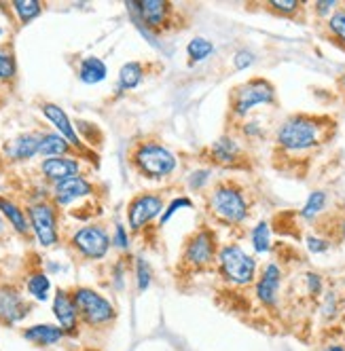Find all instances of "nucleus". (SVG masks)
Returning a JSON list of instances; mask_svg holds the SVG:
<instances>
[{
  "label": "nucleus",
  "instance_id": "f257e3e1",
  "mask_svg": "<svg viewBox=\"0 0 345 351\" xmlns=\"http://www.w3.org/2000/svg\"><path fill=\"white\" fill-rule=\"evenodd\" d=\"M278 144L286 150H307L322 140V123L311 117L297 114L286 119L276 136Z\"/></svg>",
  "mask_w": 345,
  "mask_h": 351
},
{
  "label": "nucleus",
  "instance_id": "f03ea898",
  "mask_svg": "<svg viewBox=\"0 0 345 351\" xmlns=\"http://www.w3.org/2000/svg\"><path fill=\"white\" fill-rule=\"evenodd\" d=\"M220 261V271L231 284L246 286L254 282L257 275V261L246 254L239 245H225L218 254Z\"/></svg>",
  "mask_w": 345,
  "mask_h": 351
},
{
  "label": "nucleus",
  "instance_id": "7ed1b4c3",
  "mask_svg": "<svg viewBox=\"0 0 345 351\" xmlns=\"http://www.w3.org/2000/svg\"><path fill=\"white\" fill-rule=\"evenodd\" d=\"M136 167L149 178H165L176 169V157L161 144H142L134 153Z\"/></svg>",
  "mask_w": 345,
  "mask_h": 351
},
{
  "label": "nucleus",
  "instance_id": "20e7f679",
  "mask_svg": "<svg viewBox=\"0 0 345 351\" xmlns=\"http://www.w3.org/2000/svg\"><path fill=\"white\" fill-rule=\"evenodd\" d=\"M75 305H77V311H79V317L89 324V326H102V324H108L115 319V307L108 303V300L97 294L95 290L91 288H77L75 294Z\"/></svg>",
  "mask_w": 345,
  "mask_h": 351
},
{
  "label": "nucleus",
  "instance_id": "39448f33",
  "mask_svg": "<svg viewBox=\"0 0 345 351\" xmlns=\"http://www.w3.org/2000/svg\"><path fill=\"white\" fill-rule=\"evenodd\" d=\"M276 99V89L267 79H252L235 89L233 112L243 117L261 104H271Z\"/></svg>",
  "mask_w": 345,
  "mask_h": 351
},
{
  "label": "nucleus",
  "instance_id": "423d86ee",
  "mask_svg": "<svg viewBox=\"0 0 345 351\" xmlns=\"http://www.w3.org/2000/svg\"><path fill=\"white\" fill-rule=\"evenodd\" d=\"M212 212L225 222H241L248 216V204L233 186H220L212 195Z\"/></svg>",
  "mask_w": 345,
  "mask_h": 351
},
{
  "label": "nucleus",
  "instance_id": "0eeeda50",
  "mask_svg": "<svg viewBox=\"0 0 345 351\" xmlns=\"http://www.w3.org/2000/svg\"><path fill=\"white\" fill-rule=\"evenodd\" d=\"M72 245L87 258H104L108 247H110V237L102 227H83L75 235H72Z\"/></svg>",
  "mask_w": 345,
  "mask_h": 351
},
{
  "label": "nucleus",
  "instance_id": "6e6552de",
  "mask_svg": "<svg viewBox=\"0 0 345 351\" xmlns=\"http://www.w3.org/2000/svg\"><path fill=\"white\" fill-rule=\"evenodd\" d=\"M30 216V227L34 229L38 241L43 245H53L58 241V222H56V212L49 204H34L28 208Z\"/></svg>",
  "mask_w": 345,
  "mask_h": 351
},
{
  "label": "nucleus",
  "instance_id": "1a4fd4ad",
  "mask_svg": "<svg viewBox=\"0 0 345 351\" xmlns=\"http://www.w3.org/2000/svg\"><path fill=\"white\" fill-rule=\"evenodd\" d=\"M161 210H163V199L159 195H151V193L138 195L128 210V220H130L132 231H140L144 224L151 222Z\"/></svg>",
  "mask_w": 345,
  "mask_h": 351
},
{
  "label": "nucleus",
  "instance_id": "9d476101",
  "mask_svg": "<svg viewBox=\"0 0 345 351\" xmlns=\"http://www.w3.org/2000/svg\"><path fill=\"white\" fill-rule=\"evenodd\" d=\"M28 313H30V305L15 288H11V286L0 288V322L17 324Z\"/></svg>",
  "mask_w": 345,
  "mask_h": 351
},
{
  "label": "nucleus",
  "instance_id": "9b49d317",
  "mask_svg": "<svg viewBox=\"0 0 345 351\" xmlns=\"http://www.w3.org/2000/svg\"><path fill=\"white\" fill-rule=\"evenodd\" d=\"M280 284H282V271L276 263H269L263 273L261 280L257 282V296L265 307H276L280 298Z\"/></svg>",
  "mask_w": 345,
  "mask_h": 351
},
{
  "label": "nucleus",
  "instance_id": "f8f14e48",
  "mask_svg": "<svg viewBox=\"0 0 345 351\" xmlns=\"http://www.w3.org/2000/svg\"><path fill=\"white\" fill-rule=\"evenodd\" d=\"M185 261L193 267H206L214 261V237L210 231L197 233L185 247Z\"/></svg>",
  "mask_w": 345,
  "mask_h": 351
},
{
  "label": "nucleus",
  "instance_id": "ddd939ff",
  "mask_svg": "<svg viewBox=\"0 0 345 351\" xmlns=\"http://www.w3.org/2000/svg\"><path fill=\"white\" fill-rule=\"evenodd\" d=\"M53 313L60 322V328L66 335H72L79 326V311L75 305V298H72L66 290H58L53 298Z\"/></svg>",
  "mask_w": 345,
  "mask_h": 351
},
{
  "label": "nucleus",
  "instance_id": "4468645a",
  "mask_svg": "<svg viewBox=\"0 0 345 351\" xmlns=\"http://www.w3.org/2000/svg\"><path fill=\"white\" fill-rule=\"evenodd\" d=\"M91 193H93V186L85 178H81V176H75V178L62 180L53 189L56 204H60V206H68V204L77 202V199H81V197H87Z\"/></svg>",
  "mask_w": 345,
  "mask_h": 351
},
{
  "label": "nucleus",
  "instance_id": "2eb2a0df",
  "mask_svg": "<svg viewBox=\"0 0 345 351\" xmlns=\"http://www.w3.org/2000/svg\"><path fill=\"white\" fill-rule=\"evenodd\" d=\"M43 173L47 176L49 180H53L56 184L68 178H75L79 176V161L75 159H66V157H51V159H45L40 163Z\"/></svg>",
  "mask_w": 345,
  "mask_h": 351
},
{
  "label": "nucleus",
  "instance_id": "dca6fc26",
  "mask_svg": "<svg viewBox=\"0 0 345 351\" xmlns=\"http://www.w3.org/2000/svg\"><path fill=\"white\" fill-rule=\"evenodd\" d=\"M40 110H43V114H45L49 121H51V123L56 125V130L60 132L62 138H66L72 146H81V140H79V136L75 134V128H72L70 119L66 117V112H64L58 104H43Z\"/></svg>",
  "mask_w": 345,
  "mask_h": 351
},
{
  "label": "nucleus",
  "instance_id": "f3484780",
  "mask_svg": "<svg viewBox=\"0 0 345 351\" xmlns=\"http://www.w3.org/2000/svg\"><path fill=\"white\" fill-rule=\"evenodd\" d=\"M130 9L138 11L140 19L146 23V26L157 28L163 23L165 15H167V3H161V0H142V3H128Z\"/></svg>",
  "mask_w": 345,
  "mask_h": 351
},
{
  "label": "nucleus",
  "instance_id": "a211bd4d",
  "mask_svg": "<svg viewBox=\"0 0 345 351\" xmlns=\"http://www.w3.org/2000/svg\"><path fill=\"white\" fill-rule=\"evenodd\" d=\"M38 146H40V136L23 134L7 146V155L15 161H28L34 155H38Z\"/></svg>",
  "mask_w": 345,
  "mask_h": 351
},
{
  "label": "nucleus",
  "instance_id": "6ab92c4d",
  "mask_svg": "<svg viewBox=\"0 0 345 351\" xmlns=\"http://www.w3.org/2000/svg\"><path fill=\"white\" fill-rule=\"evenodd\" d=\"M64 335L66 332L60 328V326H51V324H36L32 328L23 330V337L36 345H56L62 341Z\"/></svg>",
  "mask_w": 345,
  "mask_h": 351
},
{
  "label": "nucleus",
  "instance_id": "aec40b11",
  "mask_svg": "<svg viewBox=\"0 0 345 351\" xmlns=\"http://www.w3.org/2000/svg\"><path fill=\"white\" fill-rule=\"evenodd\" d=\"M70 153V142L62 138L60 134H43L40 136V146H38V155L43 157H58Z\"/></svg>",
  "mask_w": 345,
  "mask_h": 351
},
{
  "label": "nucleus",
  "instance_id": "412c9836",
  "mask_svg": "<svg viewBox=\"0 0 345 351\" xmlns=\"http://www.w3.org/2000/svg\"><path fill=\"white\" fill-rule=\"evenodd\" d=\"M79 77L87 85H95L106 79V64L100 58H87L79 68Z\"/></svg>",
  "mask_w": 345,
  "mask_h": 351
},
{
  "label": "nucleus",
  "instance_id": "4be33fe9",
  "mask_svg": "<svg viewBox=\"0 0 345 351\" xmlns=\"http://www.w3.org/2000/svg\"><path fill=\"white\" fill-rule=\"evenodd\" d=\"M0 212H3L9 218V222L13 224V229L17 233H21V235L28 233V229H30L28 218H26V214H23L13 202H9V199H0Z\"/></svg>",
  "mask_w": 345,
  "mask_h": 351
},
{
  "label": "nucleus",
  "instance_id": "5701e85b",
  "mask_svg": "<svg viewBox=\"0 0 345 351\" xmlns=\"http://www.w3.org/2000/svg\"><path fill=\"white\" fill-rule=\"evenodd\" d=\"M212 155H214V159L218 161V163H233L235 159H237V155H239V146H237V142L233 140V138H220V140H216L214 142V146H212Z\"/></svg>",
  "mask_w": 345,
  "mask_h": 351
},
{
  "label": "nucleus",
  "instance_id": "b1692460",
  "mask_svg": "<svg viewBox=\"0 0 345 351\" xmlns=\"http://www.w3.org/2000/svg\"><path fill=\"white\" fill-rule=\"evenodd\" d=\"M142 77H144L142 64H138V62L126 64V66L121 68V72H119V89H134V87H138Z\"/></svg>",
  "mask_w": 345,
  "mask_h": 351
},
{
  "label": "nucleus",
  "instance_id": "393cba45",
  "mask_svg": "<svg viewBox=\"0 0 345 351\" xmlns=\"http://www.w3.org/2000/svg\"><path fill=\"white\" fill-rule=\"evenodd\" d=\"M187 51H189V56H191L193 62H204V60H208V58L214 53V45H212L208 38L197 36V38H193V40L189 43Z\"/></svg>",
  "mask_w": 345,
  "mask_h": 351
},
{
  "label": "nucleus",
  "instance_id": "a878e982",
  "mask_svg": "<svg viewBox=\"0 0 345 351\" xmlns=\"http://www.w3.org/2000/svg\"><path fill=\"white\" fill-rule=\"evenodd\" d=\"M13 9H15V13L19 15L21 23L32 21V19L38 17L40 11H43L40 3H36V0H15V3H13Z\"/></svg>",
  "mask_w": 345,
  "mask_h": 351
},
{
  "label": "nucleus",
  "instance_id": "bb28decb",
  "mask_svg": "<svg viewBox=\"0 0 345 351\" xmlns=\"http://www.w3.org/2000/svg\"><path fill=\"white\" fill-rule=\"evenodd\" d=\"M49 288H51V282L45 273H34L28 280V292L36 298V300H47L49 296Z\"/></svg>",
  "mask_w": 345,
  "mask_h": 351
},
{
  "label": "nucleus",
  "instance_id": "cd10ccee",
  "mask_svg": "<svg viewBox=\"0 0 345 351\" xmlns=\"http://www.w3.org/2000/svg\"><path fill=\"white\" fill-rule=\"evenodd\" d=\"M324 206H326V193L324 191H313L309 195V199H307V204L301 210V216L303 218H313V216H318L320 212L324 210Z\"/></svg>",
  "mask_w": 345,
  "mask_h": 351
},
{
  "label": "nucleus",
  "instance_id": "c85d7f7f",
  "mask_svg": "<svg viewBox=\"0 0 345 351\" xmlns=\"http://www.w3.org/2000/svg\"><path fill=\"white\" fill-rule=\"evenodd\" d=\"M252 245L257 252L265 254L267 250L271 247V235H269V224L267 222H259L254 231H252Z\"/></svg>",
  "mask_w": 345,
  "mask_h": 351
},
{
  "label": "nucleus",
  "instance_id": "c756f323",
  "mask_svg": "<svg viewBox=\"0 0 345 351\" xmlns=\"http://www.w3.org/2000/svg\"><path fill=\"white\" fill-rule=\"evenodd\" d=\"M329 30L333 32V36L345 45V9H337L331 17H329Z\"/></svg>",
  "mask_w": 345,
  "mask_h": 351
},
{
  "label": "nucleus",
  "instance_id": "7c9ffc66",
  "mask_svg": "<svg viewBox=\"0 0 345 351\" xmlns=\"http://www.w3.org/2000/svg\"><path fill=\"white\" fill-rule=\"evenodd\" d=\"M269 7L274 11H278V13H282V15H290V13H294L301 7V3H299V0H271Z\"/></svg>",
  "mask_w": 345,
  "mask_h": 351
},
{
  "label": "nucleus",
  "instance_id": "2f4dec72",
  "mask_svg": "<svg viewBox=\"0 0 345 351\" xmlns=\"http://www.w3.org/2000/svg\"><path fill=\"white\" fill-rule=\"evenodd\" d=\"M13 77H15V62H13V58L0 51V79L9 81Z\"/></svg>",
  "mask_w": 345,
  "mask_h": 351
},
{
  "label": "nucleus",
  "instance_id": "473e14b6",
  "mask_svg": "<svg viewBox=\"0 0 345 351\" xmlns=\"http://www.w3.org/2000/svg\"><path fill=\"white\" fill-rule=\"evenodd\" d=\"M149 284H151V269L140 258L138 261V288H140V292H144L146 288H149Z\"/></svg>",
  "mask_w": 345,
  "mask_h": 351
},
{
  "label": "nucleus",
  "instance_id": "72a5a7b5",
  "mask_svg": "<svg viewBox=\"0 0 345 351\" xmlns=\"http://www.w3.org/2000/svg\"><path fill=\"white\" fill-rule=\"evenodd\" d=\"M193 204H191V199H187V197H180V199H174V202L169 204V208L163 212V216H161V224H165L169 218H171V214L174 212H178L180 208H191Z\"/></svg>",
  "mask_w": 345,
  "mask_h": 351
},
{
  "label": "nucleus",
  "instance_id": "f704fd0d",
  "mask_svg": "<svg viewBox=\"0 0 345 351\" xmlns=\"http://www.w3.org/2000/svg\"><path fill=\"white\" fill-rule=\"evenodd\" d=\"M252 62H254V56L250 53V51H237L235 53V58H233V64H235V68L237 70H246V68H250L252 66Z\"/></svg>",
  "mask_w": 345,
  "mask_h": 351
},
{
  "label": "nucleus",
  "instance_id": "c9c22d12",
  "mask_svg": "<svg viewBox=\"0 0 345 351\" xmlns=\"http://www.w3.org/2000/svg\"><path fill=\"white\" fill-rule=\"evenodd\" d=\"M307 247L311 250L313 254H320V252H326V250H329V241L320 239V237H307Z\"/></svg>",
  "mask_w": 345,
  "mask_h": 351
},
{
  "label": "nucleus",
  "instance_id": "e433bc0d",
  "mask_svg": "<svg viewBox=\"0 0 345 351\" xmlns=\"http://www.w3.org/2000/svg\"><path fill=\"white\" fill-rule=\"evenodd\" d=\"M307 288L311 294H320L322 292V280H320L316 273H307Z\"/></svg>",
  "mask_w": 345,
  "mask_h": 351
},
{
  "label": "nucleus",
  "instance_id": "4c0bfd02",
  "mask_svg": "<svg viewBox=\"0 0 345 351\" xmlns=\"http://www.w3.org/2000/svg\"><path fill=\"white\" fill-rule=\"evenodd\" d=\"M115 243H117L119 247H128V235H126V229H123V224H117Z\"/></svg>",
  "mask_w": 345,
  "mask_h": 351
},
{
  "label": "nucleus",
  "instance_id": "58836bf2",
  "mask_svg": "<svg viewBox=\"0 0 345 351\" xmlns=\"http://www.w3.org/2000/svg\"><path fill=\"white\" fill-rule=\"evenodd\" d=\"M335 7H337L335 0H322V3H316V11H318L320 15H324V13H329V11H335Z\"/></svg>",
  "mask_w": 345,
  "mask_h": 351
},
{
  "label": "nucleus",
  "instance_id": "ea45409f",
  "mask_svg": "<svg viewBox=\"0 0 345 351\" xmlns=\"http://www.w3.org/2000/svg\"><path fill=\"white\" fill-rule=\"evenodd\" d=\"M208 171H195L193 176H191V186H197L200 189L202 184H204V180H208Z\"/></svg>",
  "mask_w": 345,
  "mask_h": 351
},
{
  "label": "nucleus",
  "instance_id": "a19ab883",
  "mask_svg": "<svg viewBox=\"0 0 345 351\" xmlns=\"http://www.w3.org/2000/svg\"><path fill=\"white\" fill-rule=\"evenodd\" d=\"M322 351H345V345H339V343H335V345H326Z\"/></svg>",
  "mask_w": 345,
  "mask_h": 351
},
{
  "label": "nucleus",
  "instance_id": "79ce46f5",
  "mask_svg": "<svg viewBox=\"0 0 345 351\" xmlns=\"http://www.w3.org/2000/svg\"><path fill=\"white\" fill-rule=\"evenodd\" d=\"M339 233H341V237L345 239V218H343V220L339 222Z\"/></svg>",
  "mask_w": 345,
  "mask_h": 351
},
{
  "label": "nucleus",
  "instance_id": "37998d69",
  "mask_svg": "<svg viewBox=\"0 0 345 351\" xmlns=\"http://www.w3.org/2000/svg\"><path fill=\"white\" fill-rule=\"evenodd\" d=\"M3 231H5V220H3V216H0V235H3Z\"/></svg>",
  "mask_w": 345,
  "mask_h": 351
},
{
  "label": "nucleus",
  "instance_id": "c03bdc74",
  "mask_svg": "<svg viewBox=\"0 0 345 351\" xmlns=\"http://www.w3.org/2000/svg\"><path fill=\"white\" fill-rule=\"evenodd\" d=\"M341 85H343V89H345V72H343V77H341Z\"/></svg>",
  "mask_w": 345,
  "mask_h": 351
},
{
  "label": "nucleus",
  "instance_id": "a18cd8bd",
  "mask_svg": "<svg viewBox=\"0 0 345 351\" xmlns=\"http://www.w3.org/2000/svg\"><path fill=\"white\" fill-rule=\"evenodd\" d=\"M0 34H3V28H0Z\"/></svg>",
  "mask_w": 345,
  "mask_h": 351
}]
</instances>
